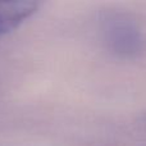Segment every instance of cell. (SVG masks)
<instances>
[{
  "mask_svg": "<svg viewBox=\"0 0 146 146\" xmlns=\"http://www.w3.org/2000/svg\"><path fill=\"white\" fill-rule=\"evenodd\" d=\"M101 35L108 50L114 56L133 60L146 51V35L141 25L131 14L110 10L101 17Z\"/></svg>",
  "mask_w": 146,
  "mask_h": 146,
  "instance_id": "6da1fadb",
  "label": "cell"
},
{
  "mask_svg": "<svg viewBox=\"0 0 146 146\" xmlns=\"http://www.w3.org/2000/svg\"><path fill=\"white\" fill-rule=\"evenodd\" d=\"M37 9L35 1H0V35L17 28Z\"/></svg>",
  "mask_w": 146,
  "mask_h": 146,
  "instance_id": "7a4b0ae2",
  "label": "cell"
}]
</instances>
